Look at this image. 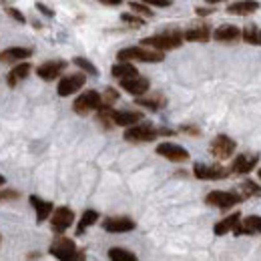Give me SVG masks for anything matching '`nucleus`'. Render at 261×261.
<instances>
[{"instance_id": "obj_1", "label": "nucleus", "mask_w": 261, "mask_h": 261, "mask_svg": "<svg viewBox=\"0 0 261 261\" xmlns=\"http://www.w3.org/2000/svg\"><path fill=\"white\" fill-rule=\"evenodd\" d=\"M185 36L179 29H169L165 33L153 34V36H147L141 40L143 46H151V48H157V50H173V48H179L183 44Z\"/></svg>"}, {"instance_id": "obj_2", "label": "nucleus", "mask_w": 261, "mask_h": 261, "mask_svg": "<svg viewBox=\"0 0 261 261\" xmlns=\"http://www.w3.org/2000/svg\"><path fill=\"white\" fill-rule=\"evenodd\" d=\"M117 59L119 61H130V63H161L165 59L163 50H157V48H151V46H129V48H123L117 53Z\"/></svg>"}, {"instance_id": "obj_3", "label": "nucleus", "mask_w": 261, "mask_h": 261, "mask_svg": "<svg viewBox=\"0 0 261 261\" xmlns=\"http://www.w3.org/2000/svg\"><path fill=\"white\" fill-rule=\"evenodd\" d=\"M50 255L61 261H72V259H85V251L76 249L74 241L70 237H65L63 233H59L55 237V241L50 243Z\"/></svg>"}, {"instance_id": "obj_4", "label": "nucleus", "mask_w": 261, "mask_h": 261, "mask_svg": "<svg viewBox=\"0 0 261 261\" xmlns=\"http://www.w3.org/2000/svg\"><path fill=\"white\" fill-rule=\"evenodd\" d=\"M100 102H102V95L98 93V91H85L83 95H79V97L74 98V102H72V111L76 113V115H81V117H87V115H91L93 111H97L98 107H100Z\"/></svg>"}, {"instance_id": "obj_5", "label": "nucleus", "mask_w": 261, "mask_h": 261, "mask_svg": "<svg viewBox=\"0 0 261 261\" xmlns=\"http://www.w3.org/2000/svg\"><path fill=\"white\" fill-rule=\"evenodd\" d=\"M157 137H159V129H155L151 123H137L125 130V139L129 143H151Z\"/></svg>"}, {"instance_id": "obj_6", "label": "nucleus", "mask_w": 261, "mask_h": 261, "mask_svg": "<svg viewBox=\"0 0 261 261\" xmlns=\"http://www.w3.org/2000/svg\"><path fill=\"white\" fill-rule=\"evenodd\" d=\"M243 199L245 197L235 193V191H211L205 197V203L211 207H217V209H231L237 203H241Z\"/></svg>"}, {"instance_id": "obj_7", "label": "nucleus", "mask_w": 261, "mask_h": 261, "mask_svg": "<svg viewBox=\"0 0 261 261\" xmlns=\"http://www.w3.org/2000/svg\"><path fill=\"white\" fill-rule=\"evenodd\" d=\"M235 147H237V143L227 137V135H217L211 143H209V153L215 157V159H219V161H225L229 159L233 153H235Z\"/></svg>"}, {"instance_id": "obj_8", "label": "nucleus", "mask_w": 261, "mask_h": 261, "mask_svg": "<svg viewBox=\"0 0 261 261\" xmlns=\"http://www.w3.org/2000/svg\"><path fill=\"white\" fill-rule=\"evenodd\" d=\"M229 169L219 167V165H205V163H195L193 165V175L201 181H219V179H227Z\"/></svg>"}, {"instance_id": "obj_9", "label": "nucleus", "mask_w": 261, "mask_h": 261, "mask_svg": "<svg viewBox=\"0 0 261 261\" xmlns=\"http://www.w3.org/2000/svg\"><path fill=\"white\" fill-rule=\"evenodd\" d=\"M87 83V74L79 72V74H66L59 81V87H57V93L59 97H70L74 95L76 91H81Z\"/></svg>"}, {"instance_id": "obj_10", "label": "nucleus", "mask_w": 261, "mask_h": 261, "mask_svg": "<svg viewBox=\"0 0 261 261\" xmlns=\"http://www.w3.org/2000/svg\"><path fill=\"white\" fill-rule=\"evenodd\" d=\"M72 223H74V211L70 207H57L50 215V227L57 235L65 233Z\"/></svg>"}, {"instance_id": "obj_11", "label": "nucleus", "mask_w": 261, "mask_h": 261, "mask_svg": "<svg viewBox=\"0 0 261 261\" xmlns=\"http://www.w3.org/2000/svg\"><path fill=\"white\" fill-rule=\"evenodd\" d=\"M157 155H161L167 161H173V163H185L189 161V151L181 145H175V143H161L157 145Z\"/></svg>"}, {"instance_id": "obj_12", "label": "nucleus", "mask_w": 261, "mask_h": 261, "mask_svg": "<svg viewBox=\"0 0 261 261\" xmlns=\"http://www.w3.org/2000/svg\"><path fill=\"white\" fill-rule=\"evenodd\" d=\"M119 83H121V89L127 91L133 97H141V95L149 93V89H151V81L141 76V74H135V76H129V79H121Z\"/></svg>"}, {"instance_id": "obj_13", "label": "nucleus", "mask_w": 261, "mask_h": 261, "mask_svg": "<svg viewBox=\"0 0 261 261\" xmlns=\"http://www.w3.org/2000/svg\"><path fill=\"white\" fill-rule=\"evenodd\" d=\"M257 163H259V155L257 153H241L231 163V173H235V175H247V173H251L257 167Z\"/></svg>"}, {"instance_id": "obj_14", "label": "nucleus", "mask_w": 261, "mask_h": 261, "mask_svg": "<svg viewBox=\"0 0 261 261\" xmlns=\"http://www.w3.org/2000/svg\"><path fill=\"white\" fill-rule=\"evenodd\" d=\"M65 68H66V61L55 59V61H46V63H42L40 66H36V74H38L42 81L50 83V81L59 79Z\"/></svg>"}, {"instance_id": "obj_15", "label": "nucleus", "mask_w": 261, "mask_h": 261, "mask_svg": "<svg viewBox=\"0 0 261 261\" xmlns=\"http://www.w3.org/2000/svg\"><path fill=\"white\" fill-rule=\"evenodd\" d=\"M111 117H113L115 127H125V129L137 125V123H141L145 119V115L141 111H115V109H113Z\"/></svg>"}, {"instance_id": "obj_16", "label": "nucleus", "mask_w": 261, "mask_h": 261, "mask_svg": "<svg viewBox=\"0 0 261 261\" xmlns=\"http://www.w3.org/2000/svg\"><path fill=\"white\" fill-rule=\"evenodd\" d=\"M185 40H189V42H207L213 33H211V27L209 24H205V22H195V24H191L185 33Z\"/></svg>"}, {"instance_id": "obj_17", "label": "nucleus", "mask_w": 261, "mask_h": 261, "mask_svg": "<svg viewBox=\"0 0 261 261\" xmlns=\"http://www.w3.org/2000/svg\"><path fill=\"white\" fill-rule=\"evenodd\" d=\"M31 57H33V48L10 46V48H4L0 53V63H22V61H27Z\"/></svg>"}, {"instance_id": "obj_18", "label": "nucleus", "mask_w": 261, "mask_h": 261, "mask_svg": "<svg viewBox=\"0 0 261 261\" xmlns=\"http://www.w3.org/2000/svg\"><path fill=\"white\" fill-rule=\"evenodd\" d=\"M235 235H259L261 233V217L259 215H249L245 219H241L235 229H233Z\"/></svg>"}, {"instance_id": "obj_19", "label": "nucleus", "mask_w": 261, "mask_h": 261, "mask_svg": "<svg viewBox=\"0 0 261 261\" xmlns=\"http://www.w3.org/2000/svg\"><path fill=\"white\" fill-rule=\"evenodd\" d=\"M102 229L109 233H129L135 229V221L129 217H109L102 221Z\"/></svg>"}, {"instance_id": "obj_20", "label": "nucleus", "mask_w": 261, "mask_h": 261, "mask_svg": "<svg viewBox=\"0 0 261 261\" xmlns=\"http://www.w3.org/2000/svg\"><path fill=\"white\" fill-rule=\"evenodd\" d=\"M29 201H31V205H33L34 211H36V223H42V221L50 219V215L55 211V205L50 201H44V199H40L38 195H31Z\"/></svg>"}, {"instance_id": "obj_21", "label": "nucleus", "mask_w": 261, "mask_h": 261, "mask_svg": "<svg viewBox=\"0 0 261 261\" xmlns=\"http://www.w3.org/2000/svg\"><path fill=\"white\" fill-rule=\"evenodd\" d=\"M135 105L139 107H147L149 111H161L167 107V97L163 93H151V95H141V97L135 98Z\"/></svg>"}, {"instance_id": "obj_22", "label": "nucleus", "mask_w": 261, "mask_h": 261, "mask_svg": "<svg viewBox=\"0 0 261 261\" xmlns=\"http://www.w3.org/2000/svg\"><path fill=\"white\" fill-rule=\"evenodd\" d=\"M259 2L257 0H237V2H231L227 6L229 14H235V16H247V14H253L255 10H259Z\"/></svg>"}, {"instance_id": "obj_23", "label": "nucleus", "mask_w": 261, "mask_h": 261, "mask_svg": "<svg viewBox=\"0 0 261 261\" xmlns=\"http://www.w3.org/2000/svg\"><path fill=\"white\" fill-rule=\"evenodd\" d=\"M213 38L217 42H237L241 38V31L235 27V24H221L213 31Z\"/></svg>"}, {"instance_id": "obj_24", "label": "nucleus", "mask_w": 261, "mask_h": 261, "mask_svg": "<svg viewBox=\"0 0 261 261\" xmlns=\"http://www.w3.org/2000/svg\"><path fill=\"white\" fill-rule=\"evenodd\" d=\"M31 70H33V65H31L29 61L18 63V65L6 74V85H8V87H16L20 81H24V79L31 74Z\"/></svg>"}, {"instance_id": "obj_25", "label": "nucleus", "mask_w": 261, "mask_h": 261, "mask_svg": "<svg viewBox=\"0 0 261 261\" xmlns=\"http://www.w3.org/2000/svg\"><path fill=\"white\" fill-rule=\"evenodd\" d=\"M111 74L121 81V79H129V76L139 74V70H137V66L133 65L130 61H119L117 65L111 68Z\"/></svg>"}, {"instance_id": "obj_26", "label": "nucleus", "mask_w": 261, "mask_h": 261, "mask_svg": "<svg viewBox=\"0 0 261 261\" xmlns=\"http://www.w3.org/2000/svg\"><path fill=\"white\" fill-rule=\"evenodd\" d=\"M239 221H241V211H235L233 215H229V217H225V219H221L219 223H215L213 233H215V235H225V233H229V231H233Z\"/></svg>"}, {"instance_id": "obj_27", "label": "nucleus", "mask_w": 261, "mask_h": 261, "mask_svg": "<svg viewBox=\"0 0 261 261\" xmlns=\"http://www.w3.org/2000/svg\"><path fill=\"white\" fill-rule=\"evenodd\" d=\"M98 221V213L95 209H87L85 213H83V217H81V221H79V225H76V235H83L87 229L91 227V225H95Z\"/></svg>"}, {"instance_id": "obj_28", "label": "nucleus", "mask_w": 261, "mask_h": 261, "mask_svg": "<svg viewBox=\"0 0 261 261\" xmlns=\"http://www.w3.org/2000/svg\"><path fill=\"white\" fill-rule=\"evenodd\" d=\"M243 40L247 42V44H253V46H261V40H259V31H257V27L255 24H247V27H243Z\"/></svg>"}, {"instance_id": "obj_29", "label": "nucleus", "mask_w": 261, "mask_h": 261, "mask_svg": "<svg viewBox=\"0 0 261 261\" xmlns=\"http://www.w3.org/2000/svg\"><path fill=\"white\" fill-rule=\"evenodd\" d=\"M109 259L113 261H137V255L129 251V249H123V247H113L109 249Z\"/></svg>"}, {"instance_id": "obj_30", "label": "nucleus", "mask_w": 261, "mask_h": 261, "mask_svg": "<svg viewBox=\"0 0 261 261\" xmlns=\"http://www.w3.org/2000/svg\"><path fill=\"white\" fill-rule=\"evenodd\" d=\"M72 63L79 66L83 72H87V74H91V76H98V68L91 61H87L85 57H74L72 59Z\"/></svg>"}, {"instance_id": "obj_31", "label": "nucleus", "mask_w": 261, "mask_h": 261, "mask_svg": "<svg viewBox=\"0 0 261 261\" xmlns=\"http://www.w3.org/2000/svg\"><path fill=\"white\" fill-rule=\"evenodd\" d=\"M241 191H243V197H245V199L261 197V187L255 183V181H249V179L241 183Z\"/></svg>"}, {"instance_id": "obj_32", "label": "nucleus", "mask_w": 261, "mask_h": 261, "mask_svg": "<svg viewBox=\"0 0 261 261\" xmlns=\"http://www.w3.org/2000/svg\"><path fill=\"white\" fill-rule=\"evenodd\" d=\"M130 10L133 12H137V14H141V16H145V18H153L155 16V12L149 8V4H145L143 0L141 2H137V0H130L129 2Z\"/></svg>"}, {"instance_id": "obj_33", "label": "nucleus", "mask_w": 261, "mask_h": 261, "mask_svg": "<svg viewBox=\"0 0 261 261\" xmlns=\"http://www.w3.org/2000/svg\"><path fill=\"white\" fill-rule=\"evenodd\" d=\"M121 20L123 22H127L130 27H135V29H141V27H145V16H141V14H130V12H123L121 14Z\"/></svg>"}, {"instance_id": "obj_34", "label": "nucleus", "mask_w": 261, "mask_h": 261, "mask_svg": "<svg viewBox=\"0 0 261 261\" xmlns=\"http://www.w3.org/2000/svg\"><path fill=\"white\" fill-rule=\"evenodd\" d=\"M117 100H119V91H115L113 87H107V89L102 91V102H100V105H111V107H113Z\"/></svg>"}, {"instance_id": "obj_35", "label": "nucleus", "mask_w": 261, "mask_h": 261, "mask_svg": "<svg viewBox=\"0 0 261 261\" xmlns=\"http://www.w3.org/2000/svg\"><path fill=\"white\" fill-rule=\"evenodd\" d=\"M20 193L16 189H0V203H10V201H18L20 199Z\"/></svg>"}, {"instance_id": "obj_36", "label": "nucleus", "mask_w": 261, "mask_h": 261, "mask_svg": "<svg viewBox=\"0 0 261 261\" xmlns=\"http://www.w3.org/2000/svg\"><path fill=\"white\" fill-rule=\"evenodd\" d=\"M6 14L12 18V20H16V22H20V24H24L27 22V16L18 10V8H12V6H6Z\"/></svg>"}, {"instance_id": "obj_37", "label": "nucleus", "mask_w": 261, "mask_h": 261, "mask_svg": "<svg viewBox=\"0 0 261 261\" xmlns=\"http://www.w3.org/2000/svg\"><path fill=\"white\" fill-rule=\"evenodd\" d=\"M143 2L149 6H157V8H167L173 4V0H143Z\"/></svg>"}, {"instance_id": "obj_38", "label": "nucleus", "mask_w": 261, "mask_h": 261, "mask_svg": "<svg viewBox=\"0 0 261 261\" xmlns=\"http://www.w3.org/2000/svg\"><path fill=\"white\" fill-rule=\"evenodd\" d=\"M36 10L40 12V14H44V16H48V18H55V10H50L46 4H42V2H38L36 4Z\"/></svg>"}, {"instance_id": "obj_39", "label": "nucleus", "mask_w": 261, "mask_h": 261, "mask_svg": "<svg viewBox=\"0 0 261 261\" xmlns=\"http://www.w3.org/2000/svg\"><path fill=\"white\" fill-rule=\"evenodd\" d=\"M181 133H187V135H193V137H197L201 130H199V127H195V125H183V127H181Z\"/></svg>"}, {"instance_id": "obj_40", "label": "nucleus", "mask_w": 261, "mask_h": 261, "mask_svg": "<svg viewBox=\"0 0 261 261\" xmlns=\"http://www.w3.org/2000/svg\"><path fill=\"white\" fill-rule=\"evenodd\" d=\"M195 14H197V16H209V14H213V8H203V6H197Z\"/></svg>"}, {"instance_id": "obj_41", "label": "nucleus", "mask_w": 261, "mask_h": 261, "mask_svg": "<svg viewBox=\"0 0 261 261\" xmlns=\"http://www.w3.org/2000/svg\"><path fill=\"white\" fill-rule=\"evenodd\" d=\"M98 2H102L107 6H121L123 4V0H98Z\"/></svg>"}, {"instance_id": "obj_42", "label": "nucleus", "mask_w": 261, "mask_h": 261, "mask_svg": "<svg viewBox=\"0 0 261 261\" xmlns=\"http://www.w3.org/2000/svg\"><path fill=\"white\" fill-rule=\"evenodd\" d=\"M159 135H165V137H173L175 130L173 129H159Z\"/></svg>"}, {"instance_id": "obj_43", "label": "nucleus", "mask_w": 261, "mask_h": 261, "mask_svg": "<svg viewBox=\"0 0 261 261\" xmlns=\"http://www.w3.org/2000/svg\"><path fill=\"white\" fill-rule=\"evenodd\" d=\"M207 4H219V2H225V0H205Z\"/></svg>"}, {"instance_id": "obj_44", "label": "nucleus", "mask_w": 261, "mask_h": 261, "mask_svg": "<svg viewBox=\"0 0 261 261\" xmlns=\"http://www.w3.org/2000/svg\"><path fill=\"white\" fill-rule=\"evenodd\" d=\"M4 183H6V179H4V177H2V175H0V187H2V185H4Z\"/></svg>"}, {"instance_id": "obj_45", "label": "nucleus", "mask_w": 261, "mask_h": 261, "mask_svg": "<svg viewBox=\"0 0 261 261\" xmlns=\"http://www.w3.org/2000/svg\"><path fill=\"white\" fill-rule=\"evenodd\" d=\"M10 2H12V0H0V4H4V6H6V4H10Z\"/></svg>"}, {"instance_id": "obj_46", "label": "nucleus", "mask_w": 261, "mask_h": 261, "mask_svg": "<svg viewBox=\"0 0 261 261\" xmlns=\"http://www.w3.org/2000/svg\"><path fill=\"white\" fill-rule=\"evenodd\" d=\"M257 175H259V179H261V169H259V171H257Z\"/></svg>"}, {"instance_id": "obj_47", "label": "nucleus", "mask_w": 261, "mask_h": 261, "mask_svg": "<svg viewBox=\"0 0 261 261\" xmlns=\"http://www.w3.org/2000/svg\"><path fill=\"white\" fill-rule=\"evenodd\" d=\"M259 40H261V31H259Z\"/></svg>"}, {"instance_id": "obj_48", "label": "nucleus", "mask_w": 261, "mask_h": 261, "mask_svg": "<svg viewBox=\"0 0 261 261\" xmlns=\"http://www.w3.org/2000/svg\"><path fill=\"white\" fill-rule=\"evenodd\" d=\"M0 241H2V235H0Z\"/></svg>"}]
</instances>
